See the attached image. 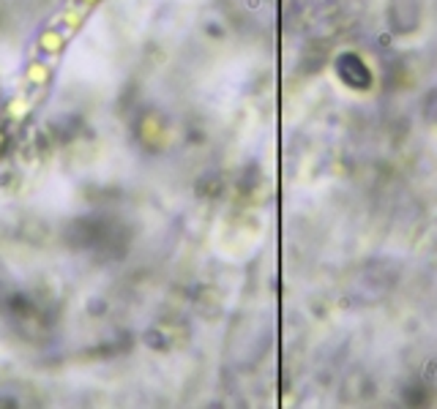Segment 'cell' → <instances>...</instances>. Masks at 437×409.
I'll use <instances>...</instances> for the list:
<instances>
[{
  "instance_id": "cell-1",
  "label": "cell",
  "mask_w": 437,
  "mask_h": 409,
  "mask_svg": "<svg viewBox=\"0 0 437 409\" xmlns=\"http://www.w3.org/2000/svg\"><path fill=\"white\" fill-rule=\"evenodd\" d=\"M339 74L341 80L350 85L353 80V87H366L369 85V74H366V65L358 60L356 55H344L339 60Z\"/></svg>"
}]
</instances>
